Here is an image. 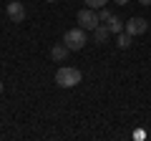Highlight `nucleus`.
Masks as SVG:
<instances>
[{"instance_id": "20e7f679", "label": "nucleus", "mask_w": 151, "mask_h": 141, "mask_svg": "<svg viewBox=\"0 0 151 141\" xmlns=\"http://www.w3.org/2000/svg\"><path fill=\"white\" fill-rule=\"evenodd\" d=\"M124 30L129 33V35H144L146 30H149V20L146 18H141V15H134V18H129L126 20V25H124Z\"/></svg>"}, {"instance_id": "423d86ee", "label": "nucleus", "mask_w": 151, "mask_h": 141, "mask_svg": "<svg viewBox=\"0 0 151 141\" xmlns=\"http://www.w3.org/2000/svg\"><path fill=\"white\" fill-rule=\"evenodd\" d=\"M108 35H111V30H108L106 23H98V25L93 28V40H96V45H106Z\"/></svg>"}, {"instance_id": "f257e3e1", "label": "nucleus", "mask_w": 151, "mask_h": 141, "mask_svg": "<svg viewBox=\"0 0 151 141\" xmlns=\"http://www.w3.org/2000/svg\"><path fill=\"white\" fill-rule=\"evenodd\" d=\"M81 78H83V73H81L78 68H73V65H60V68L55 70V86H60V88H73V86H78Z\"/></svg>"}, {"instance_id": "0eeeda50", "label": "nucleus", "mask_w": 151, "mask_h": 141, "mask_svg": "<svg viewBox=\"0 0 151 141\" xmlns=\"http://www.w3.org/2000/svg\"><path fill=\"white\" fill-rule=\"evenodd\" d=\"M68 53H70V50H68L65 43H55L53 48H50V58H53L55 63H63V60L68 58Z\"/></svg>"}, {"instance_id": "9b49d317", "label": "nucleus", "mask_w": 151, "mask_h": 141, "mask_svg": "<svg viewBox=\"0 0 151 141\" xmlns=\"http://www.w3.org/2000/svg\"><path fill=\"white\" fill-rule=\"evenodd\" d=\"M103 5H108V0H86V8H93V10H98Z\"/></svg>"}, {"instance_id": "f8f14e48", "label": "nucleus", "mask_w": 151, "mask_h": 141, "mask_svg": "<svg viewBox=\"0 0 151 141\" xmlns=\"http://www.w3.org/2000/svg\"><path fill=\"white\" fill-rule=\"evenodd\" d=\"M113 3H116V5H129L131 0H113Z\"/></svg>"}, {"instance_id": "ddd939ff", "label": "nucleus", "mask_w": 151, "mask_h": 141, "mask_svg": "<svg viewBox=\"0 0 151 141\" xmlns=\"http://www.w3.org/2000/svg\"><path fill=\"white\" fill-rule=\"evenodd\" d=\"M136 3H139V5H144V8H146V5H151V0H136Z\"/></svg>"}, {"instance_id": "1a4fd4ad", "label": "nucleus", "mask_w": 151, "mask_h": 141, "mask_svg": "<svg viewBox=\"0 0 151 141\" xmlns=\"http://www.w3.org/2000/svg\"><path fill=\"white\" fill-rule=\"evenodd\" d=\"M131 43H134V35H129L126 30H121L119 35H116V45H119L121 50H126V48H129Z\"/></svg>"}, {"instance_id": "f03ea898", "label": "nucleus", "mask_w": 151, "mask_h": 141, "mask_svg": "<svg viewBox=\"0 0 151 141\" xmlns=\"http://www.w3.org/2000/svg\"><path fill=\"white\" fill-rule=\"evenodd\" d=\"M63 43L68 45V50H81L83 45L88 43V38H86V30H83L81 25H78V28H70V30H65V35H63Z\"/></svg>"}, {"instance_id": "4468645a", "label": "nucleus", "mask_w": 151, "mask_h": 141, "mask_svg": "<svg viewBox=\"0 0 151 141\" xmlns=\"http://www.w3.org/2000/svg\"><path fill=\"white\" fill-rule=\"evenodd\" d=\"M0 96H3V81H0Z\"/></svg>"}, {"instance_id": "2eb2a0df", "label": "nucleus", "mask_w": 151, "mask_h": 141, "mask_svg": "<svg viewBox=\"0 0 151 141\" xmlns=\"http://www.w3.org/2000/svg\"><path fill=\"white\" fill-rule=\"evenodd\" d=\"M45 3H55V0H45Z\"/></svg>"}, {"instance_id": "9d476101", "label": "nucleus", "mask_w": 151, "mask_h": 141, "mask_svg": "<svg viewBox=\"0 0 151 141\" xmlns=\"http://www.w3.org/2000/svg\"><path fill=\"white\" fill-rule=\"evenodd\" d=\"M96 13H98V20H101V23H106V20H108V18H111V15H113V13H111V10H108V8H106V5H103V8H98V10H96Z\"/></svg>"}, {"instance_id": "6e6552de", "label": "nucleus", "mask_w": 151, "mask_h": 141, "mask_svg": "<svg viewBox=\"0 0 151 141\" xmlns=\"http://www.w3.org/2000/svg\"><path fill=\"white\" fill-rule=\"evenodd\" d=\"M106 25H108V30H111V35H119V33L124 30V20H121L119 15H111L106 20Z\"/></svg>"}, {"instance_id": "39448f33", "label": "nucleus", "mask_w": 151, "mask_h": 141, "mask_svg": "<svg viewBox=\"0 0 151 141\" xmlns=\"http://www.w3.org/2000/svg\"><path fill=\"white\" fill-rule=\"evenodd\" d=\"M5 13H8V18H10L13 23H23L25 20V5H23L20 0H10L5 5Z\"/></svg>"}, {"instance_id": "7ed1b4c3", "label": "nucleus", "mask_w": 151, "mask_h": 141, "mask_svg": "<svg viewBox=\"0 0 151 141\" xmlns=\"http://www.w3.org/2000/svg\"><path fill=\"white\" fill-rule=\"evenodd\" d=\"M76 18H78V25H81L83 30H93V28L101 23V20H98V13L93 10V8H83V10H78Z\"/></svg>"}]
</instances>
